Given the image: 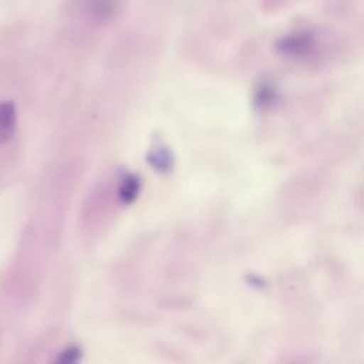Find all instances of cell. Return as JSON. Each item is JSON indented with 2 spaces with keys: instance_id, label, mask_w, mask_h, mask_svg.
<instances>
[{
  "instance_id": "4",
  "label": "cell",
  "mask_w": 364,
  "mask_h": 364,
  "mask_svg": "<svg viewBox=\"0 0 364 364\" xmlns=\"http://www.w3.org/2000/svg\"><path fill=\"white\" fill-rule=\"evenodd\" d=\"M81 351L77 347H68L67 350H64L60 357L57 358L58 363H75L80 358Z\"/></svg>"
},
{
  "instance_id": "3",
  "label": "cell",
  "mask_w": 364,
  "mask_h": 364,
  "mask_svg": "<svg viewBox=\"0 0 364 364\" xmlns=\"http://www.w3.org/2000/svg\"><path fill=\"white\" fill-rule=\"evenodd\" d=\"M148 164L158 172H169L173 166V156L166 146H158L152 149L146 156Z\"/></svg>"
},
{
  "instance_id": "1",
  "label": "cell",
  "mask_w": 364,
  "mask_h": 364,
  "mask_svg": "<svg viewBox=\"0 0 364 364\" xmlns=\"http://www.w3.org/2000/svg\"><path fill=\"white\" fill-rule=\"evenodd\" d=\"M17 127L16 107L11 101H0V142L13 138Z\"/></svg>"
},
{
  "instance_id": "2",
  "label": "cell",
  "mask_w": 364,
  "mask_h": 364,
  "mask_svg": "<svg viewBox=\"0 0 364 364\" xmlns=\"http://www.w3.org/2000/svg\"><path fill=\"white\" fill-rule=\"evenodd\" d=\"M139 191H141V179H139V176L135 175V173H127L121 179V182H119L118 196H119L122 203L129 205V203H132L138 198Z\"/></svg>"
}]
</instances>
